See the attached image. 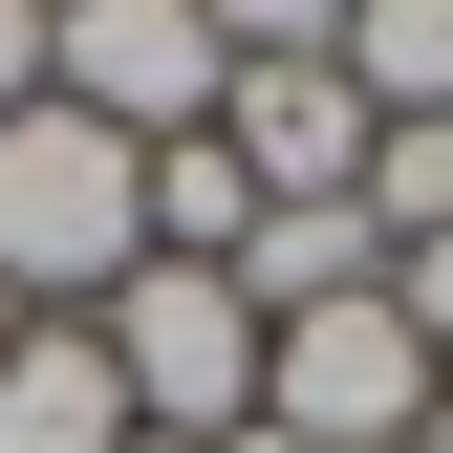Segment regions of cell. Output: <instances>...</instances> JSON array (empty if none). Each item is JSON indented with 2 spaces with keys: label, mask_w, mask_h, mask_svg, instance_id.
Listing matches in <instances>:
<instances>
[{
  "label": "cell",
  "mask_w": 453,
  "mask_h": 453,
  "mask_svg": "<svg viewBox=\"0 0 453 453\" xmlns=\"http://www.w3.org/2000/svg\"><path fill=\"white\" fill-rule=\"evenodd\" d=\"M130 259H151V151L43 87L22 130H0V303H22V324H87Z\"/></svg>",
  "instance_id": "1"
},
{
  "label": "cell",
  "mask_w": 453,
  "mask_h": 453,
  "mask_svg": "<svg viewBox=\"0 0 453 453\" xmlns=\"http://www.w3.org/2000/svg\"><path fill=\"white\" fill-rule=\"evenodd\" d=\"M216 151L259 173V216H367V87L324 43V0H238V87H216Z\"/></svg>",
  "instance_id": "2"
},
{
  "label": "cell",
  "mask_w": 453,
  "mask_h": 453,
  "mask_svg": "<svg viewBox=\"0 0 453 453\" xmlns=\"http://www.w3.org/2000/svg\"><path fill=\"white\" fill-rule=\"evenodd\" d=\"M87 346H108V388H130V432H173V453L259 432V303H238V280H195V259H130V280L87 303Z\"/></svg>",
  "instance_id": "3"
},
{
  "label": "cell",
  "mask_w": 453,
  "mask_h": 453,
  "mask_svg": "<svg viewBox=\"0 0 453 453\" xmlns=\"http://www.w3.org/2000/svg\"><path fill=\"white\" fill-rule=\"evenodd\" d=\"M43 87L130 151H195L238 87V0H43Z\"/></svg>",
  "instance_id": "4"
},
{
  "label": "cell",
  "mask_w": 453,
  "mask_h": 453,
  "mask_svg": "<svg viewBox=\"0 0 453 453\" xmlns=\"http://www.w3.org/2000/svg\"><path fill=\"white\" fill-rule=\"evenodd\" d=\"M432 346H411V303H303V324H259V432H303V453H411L432 432Z\"/></svg>",
  "instance_id": "5"
},
{
  "label": "cell",
  "mask_w": 453,
  "mask_h": 453,
  "mask_svg": "<svg viewBox=\"0 0 453 453\" xmlns=\"http://www.w3.org/2000/svg\"><path fill=\"white\" fill-rule=\"evenodd\" d=\"M0 453H130V388H108L87 324H22L0 346Z\"/></svg>",
  "instance_id": "6"
},
{
  "label": "cell",
  "mask_w": 453,
  "mask_h": 453,
  "mask_svg": "<svg viewBox=\"0 0 453 453\" xmlns=\"http://www.w3.org/2000/svg\"><path fill=\"white\" fill-rule=\"evenodd\" d=\"M346 87H367V130H453V0H346Z\"/></svg>",
  "instance_id": "7"
},
{
  "label": "cell",
  "mask_w": 453,
  "mask_h": 453,
  "mask_svg": "<svg viewBox=\"0 0 453 453\" xmlns=\"http://www.w3.org/2000/svg\"><path fill=\"white\" fill-rule=\"evenodd\" d=\"M367 280H388V238H367V216H259V238H238V303H259V324L367 303Z\"/></svg>",
  "instance_id": "8"
},
{
  "label": "cell",
  "mask_w": 453,
  "mask_h": 453,
  "mask_svg": "<svg viewBox=\"0 0 453 453\" xmlns=\"http://www.w3.org/2000/svg\"><path fill=\"white\" fill-rule=\"evenodd\" d=\"M388 303H411V346L453 367V238H411V259H388Z\"/></svg>",
  "instance_id": "9"
},
{
  "label": "cell",
  "mask_w": 453,
  "mask_h": 453,
  "mask_svg": "<svg viewBox=\"0 0 453 453\" xmlns=\"http://www.w3.org/2000/svg\"><path fill=\"white\" fill-rule=\"evenodd\" d=\"M43 108V0H0V130Z\"/></svg>",
  "instance_id": "10"
},
{
  "label": "cell",
  "mask_w": 453,
  "mask_h": 453,
  "mask_svg": "<svg viewBox=\"0 0 453 453\" xmlns=\"http://www.w3.org/2000/svg\"><path fill=\"white\" fill-rule=\"evenodd\" d=\"M411 453H453V388H432V432H411Z\"/></svg>",
  "instance_id": "11"
},
{
  "label": "cell",
  "mask_w": 453,
  "mask_h": 453,
  "mask_svg": "<svg viewBox=\"0 0 453 453\" xmlns=\"http://www.w3.org/2000/svg\"><path fill=\"white\" fill-rule=\"evenodd\" d=\"M0 346H22V303H0Z\"/></svg>",
  "instance_id": "12"
},
{
  "label": "cell",
  "mask_w": 453,
  "mask_h": 453,
  "mask_svg": "<svg viewBox=\"0 0 453 453\" xmlns=\"http://www.w3.org/2000/svg\"><path fill=\"white\" fill-rule=\"evenodd\" d=\"M130 453H173V432H130Z\"/></svg>",
  "instance_id": "13"
}]
</instances>
